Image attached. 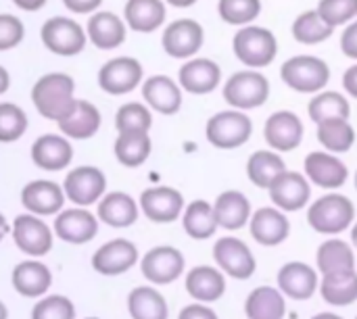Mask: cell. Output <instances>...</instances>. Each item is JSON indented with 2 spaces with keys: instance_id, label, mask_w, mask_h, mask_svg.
I'll list each match as a JSON object with an SVG mask.
<instances>
[{
  "instance_id": "40",
  "label": "cell",
  "mask_w": 357,
  "mask_h": 319,
  "mask_svg": "<svg viewBox=\"0 0 357 319\" xmlns=\"http://www.w3.org/2000/svg\"><path fill=\"white\" fill-rule=\"evenodd\" d=\"M245 311L249 319H282L287 313V303L278 290L261 286L249 295Z\"/></svg>"
},
{
  "instance_id": "50",
  "label": "cell",
  "mask_w": 357,
  "mask_h": 319,
  "mask_svg": "<svg viewBox=\"0 0 357 319\" xmlns=\"http://www.w3.org/2000/svg\"><path fill=\"white\" fill-rule=\"evenodd\" d=\"M178 319H218L215 311L203 305H188L180 311Z\"/></svg>"
},
{
  "instance_id": "52",
  "label": "cell",
  "mask_w": 357,
  "mask_h": 319,
  "mask_svg": "<svg viewBox=\"0 0 357 319\" xmlns=\"http://www.w3.org/2000/svg\"><path fill=\"white\" fill-rule=\"evenodd\" d=\"M343 90H345L351 98H357V61L356 65H351V67L343 73Z\"/></svg>"
},
{
  "instance_id": "45",
  "label": "cell",
  "mask_w": 357,
  "mask_h": 319,
  "mask_svg": "<svg viewBox=\"0 0 357 319\" xmlns=\"http://www.w3.org/2000/svg\"><path fill=\"white\" fill-rule=\"evenodd\" d=\"M27 130V115L10 102L0 104V142H15Z\"/></svg>"
},
{
  "instance_id": "7",
  "label": "cell",
  "mask_w": 357,
  "mask_h": 319,
  "mask_svg": "<svg viewBox=\"0 0 357 319\" xmlns=\"http://www.w3.org/2000/svg\"><path fill=\"white\" fill-rule=\"evenodd\" d=\"M161 44L172 59H192L205 44V29L195 19H176L165 27Z\"/></svg>"
},
{
  "instance_id": "39",
  "label": "cell",
  "mask_w": 357,
  "mask_h": 319,
  "mask_svg": "<svg viewBox=\"0 0 357 319\" xmlns=\"http://www.w3.org/2000/svg\"><path fill=\"white\" fill-rule=\"evenodd\" d=\"M149 132H119L115 140V157L126 167H140L151 155Z\"/></svg>"
},
{
  "instance_id": "60",
  "label": "cell",
  "mask_w": 357,
  "mask_h": 319,
  "mask_svg": "<svg viewBox=\"0 0 357 319\" xmlns=\"http://www.w3.org/2000/svg\"><path fill=\"white\" fill-rule=\"evenodd\" d=\"M356 190H357V171H356Z\"/></svg>"
},
{
  "instance_id": "59",
  "label": "cell",
  "mask_w": 357,
  "mask_h": 319,
  "mask_svg": "<svg viewBox=\"0 0 357 319\" xmlns=\"http://www.w3.org/2000/svg\"><path fill=\"white\" fill-rule=\"evenodd\" d=\"M0 319H6V307L0 303Z\"/></svg>"
},
{
  "instance_id": "36",
  "label": "cell",
  "mask_w": 357,
  "mask_h": 319,
  "mask_svg": "<svg viewBox=\"0 0 357 319\" xmlns=\"http://www.w3.org/2000/svg\"><path fill=\"white\" fill-rule=\"evenodd\" d=\"M287 171L284 159L276 150H255L247 161V176L257 188H270L272 182Z\"/></svg>"
},
{
  "instance_id": "43",
  "label": "cell",
  "mask_w": 357,
  "mask_h": 319,
  "mask_svg": "<svg viewBox=\"0 0 357 319\" xmlns=\"http://www.w3.org/2000/svg\"><path fill=\"white\" fill-rule=\"evenodd\" d=\"M218 13L224 23L243 27L257 21L261 15V0H220Z\"/></svg>"
},
{
  "instance_id": "42",
  "label": "cell",
  "mask_w": 357,
  "mask_h": 319,
  "mask_svg": "<svg viewBox=\"0 0 357 319\" xmlns=\"http://www.w3.org/2000/svg\"><path fill=\"white\" fill-rule=\"evenodd\" d=\"M128 309L132 319H167V303L165 299L146 286H140L130 293Z\"/></svg>"
},
{
  "instance_id": "33",
  "label": "cell",
  "mask_w": 357,
  "mask_h": 319,
  "mask_svg": "<svg viewBox=\"0 0 357 319\" xmlns=\"http://www.w3.org/2000/svg\"><path fill=\"white\" fill-rule=\"evenodd\" d=\"M182 224H184V232L195 240H207L220 228L213 205H209L207 201H201V199L192 201L188 207H184Z\"/></svg>"
},
{
  "instance_id": "54",
  "label": "cell",
  "mask_w": 357,
  "mask_h": 319,
  "mask_svg": "<svg viewBox=\"0 0 357 319\" xmlns=\"http://www.w3.org/2000/svg\"><path fill=\"white\" fill-rule=\"evenodd\" d=\"M8 84H10V77H8L6 69L0 67V94H4L8 90Z\"/></svg>"
},
{
  "instance_id": "25",
  "label": "cell",
  "mask_w": 357,
  "mask_h": 319,
  "mask_svg": "<svg viewBox=\"0 0 357 319\" xmlns=\"http://www.w3.org/2000/svg\"><path fill=\"white\" fill-rule=\"evenodd\" d=\"M21 203L25 209H29L31 213L38 215H52L56 211H61L63 203H65V194L63 190L54 184V182H46V180H36L29 182L23 192H21Z\"/></svg>"
},
{
  "instance_id": "32",
  "label": "cell",
  "mask_w": 357,
  "mask_h": 319,
  "mask_svg": "<svg viewBox=\"0 0 357 319\" xmlns=\"http://www.w3.org/2000/svg\"><path fill=\"white\" fill-rule=\"evenodd\" d=\"M98 217L111 228H128L138 219V207L126 192H111L98 205Z\"/></svg>"
},
{
  "instance_id": "22",
  "label": "cell",
  "mask_w": 357,
  "mask_h": 319,
  "mask_svg": "<svg viewBox=\"0 0 357 319\" xmlns=\"http://www.w3.org/2000/svg\"><path fill=\"white\" fill-rule=\"evenodd\" d=\"M31 159L40 169L46 171H61L65 169L71 159H73V148L71 144L54 134L40 136L33 146H31Z\"/></svg>"
},
{
  "instance_id": "35",
  "label": "cell",
  "mask_w": 357,
  "mask_h": 319,
  "mask_svg": "<svg viewBox=\"0 0 357 319\" xmlns=\"http://www.w3.org/2000/svg\"><path fill=\"white\" fill-rule=\"evenodd\" d=\"M307 115L310 119L318 125L326 119H349L351 117V104L345 94L337 90H322L312 96L307 104Z\"/></svg>"
},
{
  "instance_id": "41",
  "label": "cell",
  "mask_w": 357,
  "mask_h": 319,
  "mask_svg": "<svg viewBox=\"0 0 357 319\" xmlns=\"http://www.w3.org/2000/svg\"><path fill=\"white\" fill-rule=\"evenodd\" d=\"M318 270L326 274L351 272L356 270V255L354 249L343 240H326L318 249Z\"/></svg>"
},
{
  "instance_id": "31",
  "label": "cell",
  "mask_w": 357,
  "mask_h": 319,
  "mask_svg": "<svg viewBox=\"0 0 357 319\" xmlns=\"http://www.w3.org/2000/svg\"><path fill=\"white\" fill-rule=\"evenodd\" d=\"M316 136L318 142L324 146V150L335 153V155H343L349 153L356 144V127L351 125L349 119H326L322 123L316 125Z\"/></svg>"
},
{
  "instance_id": "16",
  "label": "cell",
  "mask_w": 357,
  "mask_h": 319,
  "mask_svg": "<svg viewBox=\"0 0 357 319\" xmlns=\"http://www.w3.org/2000/svg\"><path fill=\"white\" fill-rule=\"evenodd\" d=\"M249 226H251V236L264 247L282 244L291 234L289 217L278 207H261V209H257L251 215Z\"/></svg>"
},
{
  "instance_id": "28",
  "label": "cell",
  "mask_w": 357,
  "mask_h": 319,
  "mask_svg": "<svg viewBox=\"0 0 357 319\" xmlns=\"http://www.w3.org/2000/svg\"><path fill=\"white\" fill-rule=\"evenodd\" d=\"M88 38L100 50H111L123 44L126 40V25L123 21L109 10L94 13L88 21Z\"/></svg>"
},
{
  "instance_id": "3",
  "label": "cell",
  "mask_w": 357,
  "mask_h": 319,
  "mask_svg": "<svg viewBox=\"0 0 357 319\" xmlns=\"http://www.w3.org/2000/svg\"><path fill=\"white\" fill-rule=\"evenodd\" d=\"M270 79L259 69H243L232 73L222 88V96L228 107L238 111H253L270 100Z\"/></svg>"
},
{
  "instance_id": "4",
  "label": "cell",
  "mask_w": 357,
  "mask_h": 319,
  "mask_svg": "<svg viewBox=\"0 0 357 319\" xmlns=\"http://www.w3.org/2000/svg\"><path fill=\"white\" fill-rule=\"evenodd\" d=\"M282 81L299 94H318L326 90L331 81V67L324 59L314 54H297L282 63Z\"/></svg>"
},
{
  "instance_id": "62",
  "label": "cell",
  "mask_w": 357,
  "mask_h": 319,
  "mask_svg": "<svg viewBox=\"0 0 357 319\" xmlns=\"http://www.w3.org/2000/svg\"><path fill=\"white\" fill-rule=\"evenodd\" d=\"M356 319H357V318H356Z\"/></svg>"
},
{
  "instance_id": "44",
  "label": "cell",
  "mask_w": 357,
  "mask_h": 319,
  "mask_svg": "<svg viewBox=\"0 0 357 319\" xmlns=\"http://www.w3.org/2000/svg\"><path fill=\"white\" fill-rule=\"evenodd\" d=\"M115 125L117 132H149L153 125V115L144 104L128 102L119 107L115 115Z\"/></svg>"
},
{
  "instance_id": "21",
  "label": "cell",
  "mask_w": 357,
  "mask_h": 319,
  "mask_svg": "<svg viewBox=\"0 0 357 319\" xmlns=\"http://www.w3.org/2000/svg\"><path fill=\"white\" fill-rule=\"evenodd\" d=\"M142 96L161 115H176L182 107V88L167 75H151L142 84Z\"/></svg>"
},
{
  "instance_id": "37",
  "label": "cell",
  "mask_w": 357,
  "mask_h": 319,
  "mask_svg": "<svg viewBox=\"0 0 357 319\" xmlns=\"http://www.w3.org/2000/svg\"><path fill=\"white\" fill-rule=\"evenodd\" d=\"M324 301L333 307H347L357 301V272L326 274L320 286Z\"/></svg>"
},
{
  "instance_id": "24",
  "label": "cell",
  "mask_w": 357,
  "mask_h": 319,
  "mask_svg": "<svg viewBox=\"0 0 357 319\" xmlns=\"http://www.w3.org/2000/svg\"><path fill=\"white\" fill-rule=\"evenodd\" d=\"M278 286L287 297L295 301H305L312 299V295L316 293L318 276L307 263L291 261L278 272Z\"/></svg>"
},
{
  "instance_id": "6",
  "label": "cell",
  "mask_w": 357,
  "mask_h": 319,
  "mask_svg": "<svg viewBox=\"0 0 357 319\" xmlns=\"http://www.w3.org/2000/svg\"><path fill=\"white\" fill-rule=\"evenodd\" d=\"M356 219V207L345 194L328 192L320 196L310 209H307V221L310 226L320 234H341L347 228H351Z\"/></svg>"
},
{
  "instance_id": "57",
  "label": "cell",
  "mask_w": 357,
  "mask_h": 319,
  "mask_svg": "<svg viewBox=\"0 0 357 319\" xmlns=\"http://www.w3.org/2000/svg\"><path fill=\"white\" fill-rule=\"evenodd\" d=\"M312 319H343V318H339V316H335V313H318V316H314Z\"/></svg>"
},
{
  "instance_id": "46",
  "label": "cell",
  "mask_w": 357,
  "mask_h": 319,
  "mask_svg": "<svg viewBox=\"0 0 357 319\" xmlns=\"http://www.w3.org/2000/svg\"><path fill=\"white\" fill-rule=\"evenodd\" d=\"M318 13L331 27H345L357 19V0H320Z\"/></svg>"
},
{
  "instance_id": "26",
  "label": "cell",
  "mask_w": 357,
  "mask_h": 319,
  "mask_svg": "<svg viewBox=\"0 0 357 319\" xmlns=\"http://www.w3.org/2000/svg\"><path fill=\"white\" fill-rule=\"evenodd\" d=\"M215 217L220 228L224 230H241L243 226L249 224L251 219V203L249 199L238 192V190H226L218 196L215 205H213Z\"/></svg>"
},
{
  "instance_id": "56",
  "label": "cell",
  "mask_w": 357,
  "mask_h": 319,
  "mask_svg": "<svg viewBox=\"0 0 357 319\" xmlns=\"http://www.w3.org/2000/svg\"><path fill=\"white\" fill-rule=\"evenodd\" d=\"M6 232H8V224H6V219H4V215L0 213V240L6 236Z\"/></svg>"
},
{
  "instance_id": "14",
  "label": "cell",
  "mask_w": 357,
  "mask_h": 319,
  "mask_svg": "<svg viewBox=\"0 0 357 319\" xmlns=\"http://www.w3.org/2000/svg\"><path fill=\"white\" fill-rule=\"evenodd\" d=\"M303 167H305V178L324 190H337L349 178L347 165L335 153H328V150L310 153Z\"/></svg>"
},
{
  "instance_id": "2",
  "label": "cell",
  "mask_w": 357,
  "mask_h": 319,
  "mask_svg": "<svg viewBox=\"0 0 357 319\" xmlns=\"http://www.w3.org/2000/svg\"><path fill=\"white\" fill-rule=\"evenodd\" d=\"M234 56L249 69H264L274 63L278 54V38L272 29L249 23L238 27L232 40Z\"/></svg>"
},
{
  "instance_id": "48",
  "label": "cell",
  "mask_w": 357,
  "mask_h": 319,
  "mask_svg": "<svg viewBox=\"0 0 357 319\" xmlns=\"http://www.w3.org/2000/svg\"><path fill=\"white\" fill-rule=\"evenodd\" d=\"M23 23L13 15H0V50H8L23 40Z\"/></svg>"
},
{
  "instance_id": "47",
  "label": "cell",
  "mask_w": 357,
  "mask_h": 319,
  "mask_svg": "<svg viewBox=\"0 0 357 319\" xmlns=\"http://www.w3.org/2000/svg\"><path fill=\"white\" fill-rule=\"evenodd\" d=\"M75 318V309L71 305L69 299L65 297H48L44 301H40L33 307L31 319H73Z\"/></svg>"
},
{
  "instance_id": "20",
  "label": "cell",
  "mask_w": 357,
  "mask_h": 319,
  "mask_svg": "<svg viewBox=\"0 0 357 319\" xmlns=\"http://www.w3.org/2000/svg\"><path fill=\"white\" fill-rule=\"evenodd\" d=\"M15 244L31 257H42L52 249V234L48 226L31 215H19L13 226Z\"/></svg>"
},
{
  "instance_id": "61",
  "label": "cell",
  "mask_w": 357,
  "mask_h": 319,
  "mask_svg": "<svg viewBox=\"0 0 357 319\" xmlns=\"http://www.w3.org/2000/svg\"><path fill=\"white\" fill-rule=\"evenodd\" d=\"M88 319H96V318H88Z\"/></svg>"
},
{
  "instance_id": "10",
  "label": "cell",
  "mask_w": 357,
  "mask_h": 319,
  "mask_svg": "<svg viewBox=\"0 0 357 319\" xmlns=\"http://www.w3.org/2000/svg\"><path fill=\"white\" fill-rule=\"evenodd\" d=\"M178 84L182 90L195 96L211 94L222 84V67L207 56L186 59V63L178 71Z\"/></svg>"
},
{
  "instance_id": "49",
  "label": "cell",
  "mask_w": 357,
  "mask_h": 319,
  "mask_svg": "<svg viewBox=\"0 0 357 319\" xmlns=\"http://www.w3.org/2000/svg\"><path fill=\"white\" fill-rule=\"evenodd\" d=\"M341 50L347 59L357 61V19L345 25L341 33Z\"/></svg>"
},
{
  "instance_id": "8",
  "label": "cell",
  "mask_w": 357,
  "mask_h": 319,
  "mask_svg": "<svg viewBox=\"0 0 357 319\" xmlns=\"http://www.w3.org/2000/svg\"><path fill=\"white\" fill-rule=\"evenodd\" d=\"M42 42L59 56H75L86 46V33L79 23L65 17H52L42 25Z\"/></svg>"
},
{
  "instance_id": "51",
  "label": "cell",
  "mask_w": 357,
  "mask_h": 319,
  "mask_svg": "<svg viewBox=\"0 0 357 319\" xmlns=\"http://www.w3.org/2000/svg\"><path fill=\"white\" fill-rule=\"evenodd\" d=\"M102 0H63V4L73 13H92L100 6Z\"/></svg>"
},
{
  "instance_id": "27",
  "label": "cell",
  "mask_w": 357,
  "mask_h": 319,
  "mask_svg": "<svg viewBox=\"0 0 357 319\" xmlns=\"http://www.w3.org/2000/svg\"><path fill=\"white\" fill-rule=\"evenodd\" d=\"M126 23L140 33H151L165 23L167 8L163 0H128L126 8Z\"/></svg>"
},
{
  "instance_id": "19",
  "label": "cell",
  "mask_w": 357,
  "mask_h": 319,
  "mask_svg": "<svg viewBox=\"0 0 357 319\" xmlns=\"http://www.w3.org/2000/svg\"><path fill=\"white\" fill-rule=\"evenodd\" d=\"M136 261H138V249L130 240L117 238L102 244L94 253L92 267L102 276H119L130 267H134Z\"/></svg>"
},
{
  "instance_id": "5",
  "label": "cell",
  "mask_w": 357,
  "mask_h": 319,
  "mask_svg": "<svg viewBox=\"0 0 357 319\" xmlns=\"http://www.w3.org/2000/svg\"><path fill=\"white\" fill-rule=\"evenodd\" d=\"M251 134H253V121L247 115V111H238L232 107L211 115L205 125L207 142L222 150L241 148L243 144L249 142Z\"/></svg>"
},
{
  "instance_id": "15",
  "label": "cell",
  "mask_w": 357,
  "mask_h": 319,
  "mask_svg": "<svg viewBox=\"0 0 357 319\" xmlns=\"http://www.w3.org/2000/svg\"><path fill=\"white\" fill-rule=\"evenodd\" d=\"M140 207L144 215L155 224H172L180 217L184 209V196L167 186L149 188L140 196Z\"/></svg>"
},
{
  "instance_id": "30",
  "label": "cell",
  "mask_w": 357,
  "mask_h": 319,
  "mask_svg": "<svg viewBox=\"0 0 357 319\" xmlns=\"http://www.w3.org/2000/svg\"><path fill=\"white\" fill-rule=\"evenodd\" d=\"M59 127L65 136L73 140H88L92 138L100 127V113L98 109L88 100H77L75 109L69 117L59 121Z\"/></svg>"
},
{
  "instance_id": "13",
  "label": "cell",
  "mask_w": 357,
  "mask_h": 319,
  "mask_svg": "<svg viewBox=\"0 0 357 319\" xmlns=\"http://www.w3.org/2000/svg\"><path fill=\"white\" fill-rule=\"evenodd\" d=\"M142 81V65L132 56H117L98 71V86L113 96L132 92Z\"/></svg>"
},
{
  "instance_id": "17",
  "label": "cell",
  "mask_w": 357,
  "mask_h": 319,
  "mask_svg": "<svg viewBox=\"0 0 357 319\" xmlns=\"http://www.w3.org/2000/svg\"><path fill=\"white\" fill-rule=\"evenodd\" d=\"M184 272V257L174 247H157L142 259V276L153 284H169Z\"/></svg>"
},
{
  "instance_id": "11",
  "label": "cell",
  "mask_w": 357,
  "mask_h": 319,
  "mask_svg": "<svg viewBox=\"0 0 357 319\" xmlns=\"http://www.w3.org/2000/svg\"><path fill=\"white\" fill-rule=\"evenodd\" d=\"M270 199L274 203V207H278L284 213H295L301 211L303 207H307L310 199H312V186L310 180L303 173L297 171H282L272 186L268 188Z\"/></svg>"
},
{
  "instance_id": "18",
  "label": "cell",
  "mask_w": 357,
  "mask_h": 319,
  "mask_svg": "<svg viewBox=\"0 0 357 319\" xmlns=\"http://www.w3.org/2000/svg\"><path fill=\"white\" fill-rule=\"evenodd\" d=\"M107 180L96 167H77L65 178V194L71 203L79 207H88L98 201L105 192Z\"/></svg>"
},
{
  "instance_id": "34",
  "label": "cell",
  "mask_w": 357,
  "mask_h": 319,
  "mask_svg": "<svg viewBox=\"0 0 357 319\" xmlns=\"http://www.w3.org/2000/svg\"><path fill=\"white\" fill-rule=\"evenodd\" d=\"M52 282L50 270L38 261L19 263L13 272V286L23 297H40L48 290Z\"/></svg>"
},
{
  "instance_id": "9",
  "label": "cell",
  "mask_w": 357,
  "mask_h": 319,
  "mask_svg": "<svg viewBox=\"0 0 357 319\" xmlns=\"http://www.w3.org/2000/svg\"><path fill=\"white\" fill-rule=\"evenodd\" d=\"M305 136V125L301 117L293 111H276L268 117L264 125V138L276 153H291L301 146Z\"/></svg>"
},
{
  "instance_id": "29",
  "label": "cell",
  "mask_w": 357,
  "mask_h": 319,
  "mask_svg": "<svg viewBox=\"0 0 357 319\" xmlns=\"http://www.w3.org/2000/svg\"><path fill=\"white\" fill-rule=\"evenodd\" d=\"M186 290L190 297H195L197 301H203V303L220 301L226 293L224 274H220L218 270H213L209 265H199V267L190 270V274L186 276Z\"/></svg>"
},
{
  "instance_id": "12",
  "label": "cell",
  "mask_w": 357,
  "mask_h": 319,
  "mask_svg": "<svg viewBox=\"0 0 357 319\" xmlns=\"http://www.w3.org/2000/svg\"><path fill=\"white\" fill-rule=\"evenodd\" d=\"M213 257L222 272L236 280H249L257 270V261L251 249L234 236L220 238L213 247Z\"/></svg>"
},
{
  "instance_id": "55",
  "label": "cell",
  "mask_w": 357,
  "mask_h": 319,
  "mask_svg": "<svg viewBox=\"0 0 357 319\" xmlns=\"http://www.w3.org/2000/svg\"><path fill=\"white\" fill-rule=\"evenodd\" d=\"M169 6H176V8H188L192 4H197L199 0H165Z\"/></svg>"
},
{
  "instance_id": "1",
  "label": "cell",
  "mask_w": 357,
  "mask_h": 319,
  "mask_svg": "<svg viewBox=\"0 0 357 319\" xmlns=\"http://www.w3.org/2000/svg\"><path fill=\"white\" fill-rule=\"evenodd\" d=\"M73 90H75V84L69 75L48 73L36 81L31 90V100L42 117L61 121L69 117L75 109L77 100L73 98Z\"/></svg>"
},
{
  "instance_id": "58",
  "label": "cell",
  "mask_w": 357,
  "mask_h": 319,
  "mask_svg": "<svg viewBox=\"0 0 357 319\" xmlns=\"http://www.w3.org/2000/svg\"><path fill=\"white\" fill-rule=\"evenodd\" d=\"M351 242L357 249V224H354V228H351Z\"/></svg>"
},
{
  "instance_id": "38",
  "label": "cell",
  "mask_w": 357,
  "mask_h": 319,
  "mask_svg": "<svg viewBox=\"0 0 357 319\" xmlns=\"http://www.w3.org/2000/svg\"><path fill=\"white\" fill-rule=\"evenodd\" d=\"M291 33L293 38L299 42V44H305V46H316V44H322L326 40L333 38L335 33V27H331L322 15L318 13V8H312V10H303L291 25Z\"/></svg>"
},
{
  "instance_id": "23",
  "label": "cell",
  "mask_w": 357,
  "mask_h": 319,
  "mask_svg": "<svg viewBox=\"0 0 357 319\" xmlns=\"http://www.w3.org/2000/svg\"><path fill=\"white\" fill-rule=\"evenodd\" d=\"M54 230L59 238H63L65 242L84 244L96 236L98 224H96V217L88 213L86 209H67L56 217Z\"/></svg>"
},
{
  "instance_id": "53",
  "label": "cell",
  "mask_w": 357,
  "mask_h": 319,
  "mask_svg": "<svg viewBox=\"0 0 357 319\" xmlns=\"http://www.w3.org/2000/svg\"><path fill=\"white\" fill-rule=\"evenodd\" d=\"M13 2L23 10H38L46 4V0H13Z\"/></svg>"
}]
</instances>
